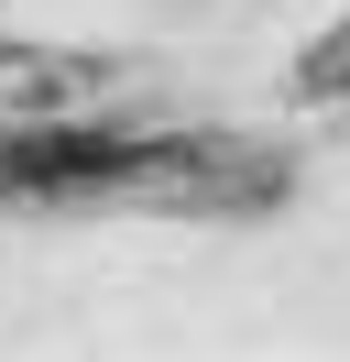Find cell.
I'll list each match as a JSON object with an SVG mask.
<instances>
[{
  "mask_svg": "<svg viewBox=\"0 0 350 362\" xmlns=\"http://www.w3.org/2000/svg\"><path fill=\"white\" fill-rule=\"evenodd\" d=\"M296 88H306V99H339V88H350V23L328 33V45H306V66H296Z\"/></svg>",
  "mask_w": 350,
  "mask_h": 362,
  "instance_id": "cell-2",
  "label": "cell"
},
{
  "mask_svg": "<svg viewBox=\"0 0 350 362\" xmlns=\"http://www.w3.org/2000/svg\"><path fill=\"white\" fill-rule=\"evenodd\" d=\"M88 66H55V55H11V99H77Z\"/></svg>",
  "mask_w": 350,
  "mask_h": 362,
  "instance_id": "cell-1",
  "label": "cell"
}]
</instances>
